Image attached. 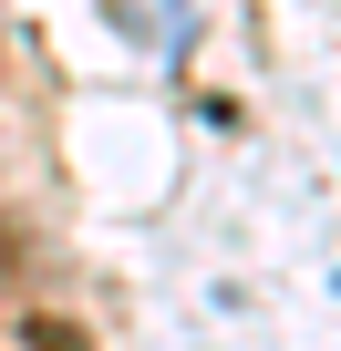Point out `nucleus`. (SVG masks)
Masks as SVG:
<instances>
[{
    "label": "nucleus",
    "instance_id": "1",
    "mask_svg": "<svg viewBox=\"0 0 341 351\" xmlns=\"http://www.w3.org/2000/svg\"><path fill=\"white\" fill-rule=\"evenodd\" d=\"M21 341H32V351H93V341H83L73 320H52V310H42V320H21Z\"/></svg>",
    "mask_w": 341,
    "mask_h": 351
}]
</instances>
